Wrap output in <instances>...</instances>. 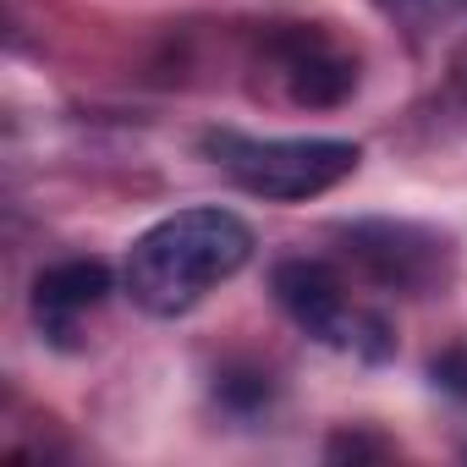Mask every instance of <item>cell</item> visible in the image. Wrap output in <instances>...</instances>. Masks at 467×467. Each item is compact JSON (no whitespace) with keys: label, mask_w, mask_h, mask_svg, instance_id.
Here are the masks:
<instances>
[{"label":"cell","mask_w":467,"mask_h":467,"mask_svg":"<svg viewBox=\"0 0 467 467\" xmlns=\"http://www.w3.org/2000/svg\"><path fill=\"white\" fill-rule=\"evenodd\" d=\"M116 292V275L105 259H61L39 270L34 281V325L50 347L78 352L83 347V319Z\"/></svg>","instance_id":"cell-6"},{"label":"cell","mask_w":467,"mask_h":467,"mask_svg":"<svg viewBox=\"0 0 467 467\" xmlns=\"http://www.w3.org/2000/svg\"><path fill=\"white\" fill-rule=\"evenodd\" d=\"M270 56L286 78V94L292 105H308V110H336L352 88H358V56L347 45H336L325 28H308V23H286L270 34Z\"/></svg>","instance_id":"cell-5"},{"label":"cell","mask_w":467,"mask_h":467,"mask_svg":"<svg viewBox=\"0 0 467 467\" xmlns=\"http://www.w3.org/2000/svg\"><path fill=\"white\" fill-rule=\"evenodd\" d=\"M379 12L396 17L401 28H440L467 17V0H379Z\"/></svg>","instance_id":"cell-7"},{"label":"cell","mask_w":467,"mask_h":467,"mask_svg":"<svg viewBox=\"0 0 467 467\" xmlns=\"http://www.w3.org/2000/svg\"><path fill=\"white\" fill-rule=\"evenodd\" d=\"M341 243L374 286L407 292V297L440 292L456 270L451 243L434 225H418V220H352V225H341Z\"/></svg>","instance_id":"cell-4"},{"label":"cell","mask_w":467,"mask_h":467,"mask_svg":"<svg viewBox=\"0 0 467 467\" xmlns=\"http://www.w3.org/2000/svg\"><path fill=\"white\" fill-rule=\"evenodd\" d=\"M434 385H445L451 396H467V352H451L434 363Z\"/></svg>","instance_id":"cell-9"},{"label":"cell","mask_w":467,"mask_h":467,"mask_svg":"<svg viewBox=\"0 0 467 467\" xmlns=\"http://www.w3.org/2000/svg\"><path fill=\"white\" fill-rule=\"evenodd\" d=\"M368 451H385L379 440H363V434H336L330 440V456H368Z\"/></svg>","instance_id":"cell-10"},{"label":"cell","mask_w":467,"mask_h":467,"mask_svg":"<svg viewBox=\"0 0 467 467\" xmlns=\"http://www.w3.org/2000/svg\"><path fill=\"white\" fill-rule=\"evenodd\" d=\"M270 292H275L281 314L330 352H352L363 363H385L396 352L390 319L374 308H358L347 297V281L319 259H281L270 270Z\"/></svg>","instance_id":"cell-3"},{"label":"cell","mask_w":467,"mask_h":467,"mask_svg":"<svg viewBox=\"0 0 467 467\" xmlns=\"http://www.w3.org/2000/svg\"><path fill=\"white\" fill-rule=\"evenodd\" d=\"M203 154L220 165V176L265 203H308L363 165L352 138H248L237 127L203 132Z\"/></svg>","instance_id":"cell-2"},{"label":"cell","mask_w":467,"mask_h":467,"mask_svg":"<svg viewBox=\"0 0 467 467\" xmlns=\"http://www.w3.org/2000/svg\"><path fill=\"white\" fill-rule=\"evenodd\" d=\"M254 259V231L231 209H176L127 248L121 286L149 319H182Z\"/></svg>","instance_id":"cell-1"},{"label":"cell","mask_w":467,"mask_h":467,"mask_svg":"<svg viewBox=\"0 0 467 467\" xmlns=\"http://www.w3.org/2000/svg\"><path fill=\"white\" fill-rule=\"evenodd\" d=\"M214 396H220L231 412H254V407H265V401L275 396V385H270V374H259V368H237V374H220Z\"/></svg>","instance_id":"cell-8"}]
</instances>
